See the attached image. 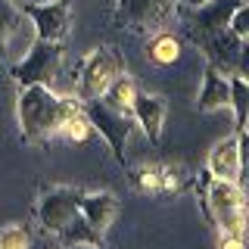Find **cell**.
Here are the masks:
<instances>
[{"mask_svg": "<svg viewBox=\"0 0 249 249\" xmlns=\"http://www.w3.org/2000/svg\"><path fill=\"white\" fill-rule=\"evenodd\" d=\"M193 44L202 50L209 66H215L221 75H246V41L237 37L233 31H212V35H196L190 37Z\"/></svg>", "mask_w": 249, "mask_h": 249, "instance_id": "8992f818", "label": "cell"}, {"mask_svg": "<svg viewBox=\"0 0 249 249\" xmlns=\"http://www.w3.org/2000/svg\"><path fill=\"white\" fill-rule=\"evenodd\" d=\"M81 109H84V115H88L93 134L103 137L109 143V150L115 153V159L124 165V159H128V140H131V131H134V119L109 109L106 103H100V100H88V103H81Z\"/></svg>", "mask_w": 249, "mask_h": 249, "instance_id": "52a82bcc", "label": "cell"}, {"mask_svg": "<svg viewBox=\"0 0 249 249\" xmlns=\"http://www.w3.org/2000/svg\"><path fill=\"white\" fill-rule=\"evenodd\" d=\"M66 249H103L100 243H75V246H66Z\"/></svg>", "mask_w": 249, "mask_h": 249, "instance_id": "4316f807", "label": "cell"}, {"mask_svg": "<svg viewBox=\"0 0 249 249\" xmlns=\"http://www.w3.org/2000/svg\"><path fill=\"white\" fill-rule=\"evenodd\" d=\"M62 59H66V50L62 44L53 41H35L28 47V53L22 56L16 66H10V75L19 88H31V84H44V88H53V81L59 78Z\"/></svg>", "mask_w": 249, "mask_h": 249, "instance_id": "277c9868", "label": "cell"}, {"mask_svg": "<svg viewBox=\"0 0 249 249\" xmlns=\"http://www.w3.org/2000/svg\"><path fill=\"white\" fill-rule=\"evenodd\" d=\"M22 16L28 19L35 41H53L62 44L72 31V6L69 0H47V3H25L19 6Z\"/></svg>", "mask_w": 249, "mask_h": 249, "instance_id": "ba28073f", "label": "cell"}, {"mask_svg": "<svg viewBox=\"0 0 249 249\" xmlns=\"http://www.w3.org/2000/svg\"><path fill=\"white\" fill-rule=\"evenodd\" d=\"M78 202H81V190H75V187L59 184V187L44 190L35 206L37 224L50 233H59L72 218H78Z\"/></svg>", "mask_w": 249, "mask_h": 249, "instance_id": "9c48e42d", "label": "cell"}, {"mask_svg": "<svg viewBox=\"0 0 249 249\" xmlns=\"http://www.w3.org/2000/svg\"><path fill=\"white\" fill-rule=\"evenodd\" d=\"M187 181V171L181 165H159V193H178Z\"/></svg>", "mask_w": 249, "mask_h": 249, "instance_id": "603a6c76", "label": "cell"}, {"mask_svg": "<svg viewBox=\"0 0 249 249\" xmlns=\"http://www.w3.org/2000/svg\"><path fill=\"white\" fill-rule=\"evenodd\" d=\"M137 81L131 78L128 72H122L119 78H112V84L103 90V97H100V103H106L109 109H115V112L122 115H131V109H134V100H137Z\"/></svg>", "mask_w": 249, "mask_h": 249, "instance_id": "2e32d148", "label": "cell"}, {"mask_svg": "<svg viewBox=\"0 0 249 249\" xmlns=\"http://www.w3.org/2000/svg\"><path fill=\"white\" fill-rule=\"evenodd\" d=\"M218 249H246V243H243V233L218 231Z\"/></svg>", "mask_w": 249, "mask_h": 249, "instance_id": "d4e9b609", "label": "cell"}, {"mask_svg": "<svg viewBox=\"0 0 249 249\" xmlns=\"http://www.w3.org/2000/svg\"><path fill=\"white\" fill-rule=\"evenodd\" d=\"M0 249H31V233L25 224L10 221L0 228Z\"/></svg>", "mask_w": 249, "mask_h": 249, "instance_id": "ffe728a7", "label": "cell"}, {"mask_svg": "<svg viewBox=\"0 0 249 249\" xmlns=\"http://www.w3.org/2000/svg\"><path fill=\"white\" fill-rule=\"evenodd\" d=\"M78 215L90 224L97 233H106L112 221L119 218V196L112 190H81V202H78Z\"/></svg>", "mask_w": 249, "mask_h": 249, "instance_id": "4fadbf2b", "label": "cell"}, {"mask_svg": "<svg viewBox=\"0 0 249 249\" xmlns=\"http://www.w3.org/2000/svg\"><path fill=\"white\" fill-rule=\"evenodd\" d=\"M243 143L237 134L233 137H224L209 150V159H206V171L218 181H233L240 184V175H243Z\"/></svg>", "mask_w": 249, "mask_h": 249, "instance_id": "8fae6325", "label": "cell"}, {"mask_svg": "<svg viewBox=\"0 0 249 249\" xmlns=\"http://www.w3.org/2000/svg\"><path fill=\"white\" fill-rule=\"evenodd\" d=\"M240 3H243V0H209V3L196 6V10H178V13H184L187 31H190V37H196V35L224 31V28H228L231 13L237 10Z\"/></svg>", "mask_w": 249, "mask_h": 249, "instance_id": "30bf717a", "label": "cell"}, {"mask_svg": "<svg viewBox=\"0 0 249 249\" xmlns=\"http://www.w3.org/2000/svg\"><path fill=\"white\" fill-rule=\"evenodd\" d=\"M28 19L22 16V10L13 3V0H0V59H6L13 53L16 37L25 31Z\"/></svg>", "mask_w": 249, "mask_h": 249, "instance_id": "9a60e30c", "label": "cell"}, {"mask_svg": "<svg viewBox=\"0 0 249 249\" xmlns=\"http://www.w3.org/2000/svg\"><path fill=\"white\" fill-rule=\"evenodd\" d=\"M202 3H209V0H178V10H196Z\"/></svg>", "mask_w": 249, "mask_h": 249, "instance_id": "484cf974", "label": "cell"}, {"mask_svg": "<svg viewBox=\"0 0 249 249\" xmlns=\"http://www.w3.org/2000/svg\"><path fill=\"white\" fill-rule=\"evenodd\" d=\"M122 72H124V59L115 47H93L88 56L81 59L78 81H75V97L81 103L100 100L103 90L112 84V78H119Z\"/></svg>", "mask_w": 249, "mask_h": 249, "instance_id": "3957f363", "label": "cell"}, {"mask_svg": "<svg viewBox=\"0 0 249 249\" xmlns=\"http://www.w3.org/2000/svg\"><path fill=\"white\" fill-rule=\"evenodd\" d=\"M228 31H233V35L243 37V41L249 37V6H246V0L231 13V19H228Z\"/></svg>", "mask_w": 249, "mask_h": 249, "instance_id": "cb8c5ba5", "label": "cell"}, {"mask_svg": "<svg viewBox=\"0 0 249 249\" xmlns=\"http://www.w3.org/2000/svg\"><path fill=\"white\" fill-rule=\"evenodd\" d=\"M228 109H233L237 137L246 140V119H249V81H246V75H231V103H228Z\"/></svg>", "mask_w": 249, "mask_h": 249, "instance_id": "ac0fdd59", "label": "cell"}, {"mask_svg": "<svg viewBox=\"0 0 249 249\" xmlns=\"http://www.w3.org/2000/svg\"><path fill=\"white\" fill-rule=\"evenodd\" d=\"M165 115H168V100L162 97V93H137L131 119H134V124L150 137V143H159L162 140Z\"/></svg>", "mask_w": 249, "mask_h": 249, "instance_id": "7c38bea8", "label": "cell"}, {"mask_svg": "<svg viewBox=\"0 0 249 249\" xmlns=\"http://www.w3.org/2000/svg\"><path fill=\"white\" fill-rule=\"evenodd\" d=\"M228 103H231V78L206 62L199 93H196V109L199 112H215V109H228Z\"/></svg>", "mask_w": 249, "mask_h": 249, "instance_id": "5bb4252c", "label": "cell"}, {"mask_svg": "<svg viewBox=\"0 0 249 249\" xmlns=\"http://www.w3.org/2000/svg\"><path fill=\"white\" fill-rule=\"evenodd\" d=\"M202 206L206 215L212 218V224L218 231H231V233H243L246 231V196L243 187L233 181H218L209 171H202Z\"/></svg>", "mask_w": 249, "mask_h": 249, "instance_id": "7a4b0ae2", "label": "cell"}, {"mask_svg": "<svg viewBox=\"0 0 249 249\" xmlns=\"http://www.w3.org/2000/svg\"><path fill=\"white\" fill-rule=\"evenodd\" d=\"M81 109V100L62 97L53 88L31 84L19 88V131L25 143H44L50 137H59L66 122Z\"/></svg>", "mask_w": 249, "mask_h": 249, "instance_id": "6da1fadb", "label": "cell"}, {"mask_svg": "<svg viewBox=\"0 0 249 249\" xmlns=\"http://www.w3.org/2000/svg\"><path fill=\"white\" fill-rule=\"evenodd\" d=\"M59 240L66 246H75V243H100V233L93 231L81 215H78V218H72V221L59 231Z\"/></svg>", "mask_w": 249, "mask_h": 249, "instance_id": "d6986e66", "label": "cell"}, {"mask_svg": "<svg viewBox=\"0 0 249 249\" xmlns=\"http://www.w3.org/2000/svg\"><path fill=\"white\" fill-rule=\"evenodd\" d=\"M146 59L153 62V66H175L178 59H181V37H175L171 31H156L150 37V44H146Z\"/></svg>", "mask_w": 249, "mask_h": 249, "instance_id": "e0dca14e", "label": "cell"}, {"mask_svg": "<svg viewBox=\"0 0 249 249\" xmlns=\"http://www.w3.org/2000/svg\"><path fill=\"white\" fill-rule=\"evenodd\" d=\"M178 16V0H119L115 22L137 35H156Z\"/></svg>", "mask_w": 249, "mask_h": 249, "instance_id": "5b68a950", "label": "cell"}, {"mask_svg": "<svg viewBox=\"0 0 249 249\" xmlns=\"http://www.w3.org/2000/svg\"><path fill=\"white\" fill-rule=\"evenodd\" d=\"M131 181L140 193H159V165H137L131 171Z\"/></svg>", "mask_w": 249, "mask_h": 249, "instance_id": "7402d4cb", "label": "cell"}, {"mask_svg": "<svg viewBox=\"0 0 249 249\" xmlns=\"http://www.w3.org/2000/svg\"><path fill=\"white\" fill-rule=\"evenodd\" d=\"M62 137L75 140V143H84V140H90V137H93V128H90L88 115H84V109H78L72 119L66 122V128H62Z\"/></svg>", "mask_w": 249, "mask_h": 249, "instance_id": "44dd1931", "label": "cell"}]
</instances>
